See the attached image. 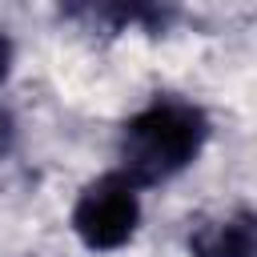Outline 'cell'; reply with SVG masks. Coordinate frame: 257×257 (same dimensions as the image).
Masks as SVG:
<instances>
[{"mask_svg": "<svg viewBox=\"0 0 257 257\" xmlns=\"http://www.w3.org/2000/svg\"><path fill=\"white\" fill-rule=\"evenodd\" d=\"M209 141V116L181 96H153L120 128V177L133 189L161 185L189 169Z\"/></svg>", "mask_w": 257, "mask_h": 257, "instance_id": "cell-1", "label": "cell"}, {"mask_svg": "<svg viewBox=\"0 0 257 257\" xmlns=\"http://www.w3.org/2000/svg\"><path fill=\"white\" fill-rule=\"evenodd\" d=\"M141 189H133L116 169L88 181L72 205V233L84 241V249L92 253H108L120 249L137 225H141Z\"/></svg>", "mask_w": 257, "mask_h": 257, "instance_id": "cell-2", "label": "cell"}, {"mask_svg": "<svg viewBox=\"0 0 257 257\" xmlns=\"http://www.w3.org/2000/svg\"><path fill=\"white\" fill-rule=\"evenodd\" d=\"M193 257H253L257 253V221L249 209H233L225 217L197 221L189 233Z\"/></svg>", "mask_w": 257, "mask_h": 257, "instance_id": "cell-3", "label": "cell"}, {"mask_svg": "<svg viewBox=\"0 0 257 257\" xmlns=\"http://www.w3.org/2000/svg\"><path fill=\"white\" fill-rule=\"evenodd\" d=\"M8 149H12V120L8 112H0V161L8 157Z\"/></svg>", "mask_w": 257, "mask_h": 257, "instance_id": "cell-4", "label": "cell"}, {"mask_svg": "<svg viewBox=\"0 0 257 257\" xmlns=\"http://www.w3.org/2000/svg\"><path fill=\"white\" fill-rule=\"evenodd\" d=\"M8 68H12V40L0 32V80L8 76Z\"/></svg>", "mask_w": 257, "mask_h": 257, "instance_id": "cell-5", "label": "cell"}]
</instances>
